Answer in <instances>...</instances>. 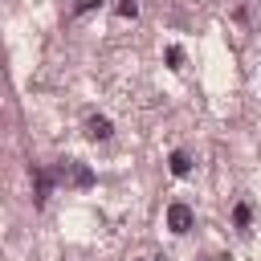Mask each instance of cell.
<instances>
[{"instance_id": "obj_1", "label": "cell", "mask_w": 261, "mask_h": 261, "mask_svg": "<svg viewBox=\"0 0 261 261\" xmlns=\"http://www.w3.org/2000/svg\"><path fill=\"white\" fill-rule=\"evenodd\" d=\"M192 224H196V212H192L188 204H171V208H167V228H171V232H188Z\"/></svg>"}, {"instance_id": "obj_2", "label": "cell", "mask_w": 261, "mask_h": 261, "mask_svg": "<svg viewBox=\"0 0 261 261\" xmlns=\"http://www.w3.org/2000/svg\"><path fill=\"white\" fill-rule=\"evenodd\" d=\"M86 135H90V139H110V118L94 114V118L86 122Z\"/></svg>"}, {"instance_id": "obj_3", "label": "cell", "mask_w": 261, "mask_h": 261, "mask_svg": "<svg viewBox=\"0 0 261 261\" xmlns=\"http://www.w3.org/2000/svg\"><path fill=\"white\" fill-rule=\"evenodd\" d=\"M188 171H192L188 151H171V175H188Z\"/></svg>"}, {"instance_id": "obj_4", "label": "cell", "mask_w": 261, "mask_h": 261, "mask_svg": "<svg viewBox=\"0 0 261 261\" xmlns=\"http://www.w3.org/2000/svg\"><path fill=\"white\" fill-rule=\"evenodd\" d=\"M249 220H253V208H249V204H237V208H232V224H237V228H249Z\"/></svg>"}, {"instance_id": "obj_5", "label": "cell", "mask_w": 261, "mask_h": 261, "mask_svg": "<svg viewBox=\"0 0 261 261\" xmlns=\"http://www.w3.org/2000/svg\"><path fill=\"white\" fill-rule=\"evenodd\" d=\"M73 184H82V188H90V184H94V175H90V167H73Z\"/></svg>"}, {"instance_id": "obj_6", "label": "cell", "mask_w": 261, "mask_h": 261, "mask_svg": "<svg viewBox=\"0 0 261 261\" xmlns=\"http://www.w3.org/2000/svg\"><path fill=\"white\" fill-rule=\"evenodd\" d=\"M167 65H171V69H179V65H184V49H175V45H171V49H167Z\"/></svg>"}, {"instance_id": "obj_7", "label": "cell", "mask_w": 261, "mask_h": 261, "mask_svg": "<svg viewBox=\"0 0 261 261\" xmlns=\"http://www.w3.org/2000/svg\"><path fill=\"white\" fill-rule=\"evenodd\" d=\"M135 12H139L135 0H118V16H135Z\"/></svg>"}, {"instance_id": "obj_8", "label": "cell", "mask_w": 261, "mask_h": 261, "mask_svg": "<svg viewBox=\"0 0 261 261\" xmlns=\"http://www.w3.org/2000/svg\"><path fill=\"white\" fill-rule=\"evenodd\" d=\"M98 4H102V0H82V4H77V12H90V8H98Z\"/></svg>"}, {"instance_id": "obj_9", "label": "cell", "mask_w": 261, "mask_h": 261, "mask_svg": "<svg viewBox=\"0 0 261 261\" xmlns=\"http://www.w3.org/2000/svg\"><path fill=\"white\" fill-rule=\"evenodd\" d=\"M159 261H167V257H159Z\"/></svg>"}]
</instances>
